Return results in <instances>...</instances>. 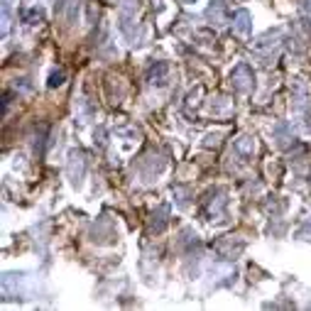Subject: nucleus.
<instances>
[{
  "instance_id": "nucleus-1",
  "label": "nucleus",
  "mask_w": 311,
  "mask_h": 311,
  "mask_svg": "<svg viewBox=\"0 0 311 311\" xmlns=\"http://www.w3.org/2000/svg\"><path fill=\"white\" fill-rule=\"evenodd\" d=\"M231 81H233L235 91L248 93V91H252V86H255V74H252V69H250L248 64H238L233 71H231Z\"/></svg>"
},
{
  "instance_id": "nucleus-2",
  "label": "nucleus",
  "mask_w": 311,
  "mask_h": 311,
  "mask_svg": "<svg viewBox=\"0 0 311 311\" xmlns=\"http://www.w3.org/2000/svg\"><path fill=\"white\" fill-rule=\"evenodd\" d=\"M233 27L235 32H240L243 37H248L250 32H252V17H250V12L248 10H238L233 15Z\"/></svg>"
},
{
  "instance_id": "nucleus-3",
  "label": "nucleus",
  "mask_w": 311,
  "mask_h": 311,
  "mask_svg": "<svg viewBox=\"0 0 311 311\" xmlns=\"http://www.w3.org/2000/svg\"><path fill=\"white\" fill-rule=\"evenodd\" d=\"M167 74H169V66H167L164 62H157L155 66L150 69L147 78H150V83H155V86H164V83H167Z\"/></svg>"
},
{
  "instance_id": "nucleus-4",
  "label": "nucleus",
  "mask_w": 311,
  "mask_h": 311,
  "mask_svg": "<svg viewBox=\"0 0 311 311\" xmlns=\"http://www.w3.org/2000/svg\"><path fill=\"white\" fill-rule=\"evenodd\" d=\"M69 174H71V182L74 184H81V179H83V157L81 155H71V162H69Z\"/></svg>"
},
{
  "instance_id": "nucleus-5",
  "label": "nucleus",
  "mask_w": 311,
  "mask_h": 311,
  "mask_svg": "<svg viewBox=\"0 0 311 311\" xmlns=\"http://www.w3.org/2000/svg\"><path fill=\"white\" fill-rule=\"evenodd\" d=\"M223 10H226V0H211L208 5V17L213 20V25L223 22Z\"/></svg>"
},
{
  "instance_id": "nucleus-6",
  "label": "nucleus",
  "mask_w": 311,
  "mask_h": 311,
  "mask_svg": "<svg viewBox=\"0 0 311 311\" xmlns=\"http://www.w3.org/2000/svg\"><path fill=\"white\" fill-rule=\"evenodd\" d=\"M282 37V32L279 30H274V32H267V35H262L260 39H255L252 44H255V49H267V47H272V44H277L274 39Z\"/></svg>"
},
{
  "instance_id": "nucleus-7",
  "label": "nucleus",
  "mask_w": 311,
  "mask_h": 311,
  "mask_svg": "<svg viewBox=\"0 0 311 311\" xmlns=\"http://www.w3.org/2000/svg\"><path fill=\"white\" fill-rule=\"evenodd\" d=\"M235 150H238V155L240 157H250L252 155V150H255V142H252L250 137H240V140L235 142Z\"/></svg>"
},
{
  "instance_id": "nucleus-8",
  "label": "nucleus",
  "mask_w": 311,
  "mask_h": 311,
  "mask_svg": "<svg viewBox=\"0 0 311 311\" xmlns=\"http://www.w3.org/2000/svg\"><path fill=\"white\" fill-rule=\"evenodd\" d=\"M66 7H71V20H74L76 0H57V15H64V17H66Z\"/></svg>"
},
{
  "instance_id": "nucleus-9",
  "label": "nucleus",
  "mask_w": 311,
  "mask_h": 311,
  "mask_svg": "<svg viewBox=\"0 0 311 311\" xmlns=\"http://www.w3.org/2000/svg\"><path fill=\"white\" fill-rule=\"evenodd\" d=\"M7 25H10V2L2 0V35L7 32Z\"/></svg>"
},
{
  "instance_id": "nucleus-10",
  "label": "nucleus",
  "mask_w": 311,
  "mask_h": 311,
  "mask_svg": "<svg viewBox=\"0 0 311 311\" xmlns=\"http://www.w3.org/2000/svg\"><path fill=\"white\" fill-rule=\"evenodd\" d=\"M22 20L25 22H30V25H35V20H42V12L39 10H27V12H22Z\"/></svg>"
},
{
  "instance_id": "nucleus-11",
  "label": "nucleus",
  "mask_w": 311,
  "mask_h": 311,
  "mask_svg": "<svg viewBox=\"0 0 311 311\" xmlns=\"http://www.w3.org/2000/svg\"><path fill=\"white\" fill-rule=\"evenodd\" d=\"M64 83V71H54L52 76H49V88H54V86H62Z\"/></svg>"
},
{
  "instance_id": "nucleus-12",
  "label": "nucleus",
  "mask_w": 311,
  "mask_h": 311,
  "mask_svg": "<svg viewBox=\"0 0 311 311\" xmlns=\"http://www.w3.org/2000/svg\"><path fill=\"white\" fill-rule=\"evenodd\" d=\"M304 7L309 10V15H311V0H307V2H304Z\"/></svg>"
},
{
  "instance_id": "nucleus-13",
  "label": "nucleus",
  "mask_w": 311,
  "mask_h": 311,
  "mask_svg": "<svg viewBox=\"0 0 311 311\" xmlns=\"http://www.w3.org/2000/svg\"><path fill=\"white\" fill-rule=\"evenodd\" d=\"M184 2H196V0H184Z\"/></svg>"
}]
</instances>
